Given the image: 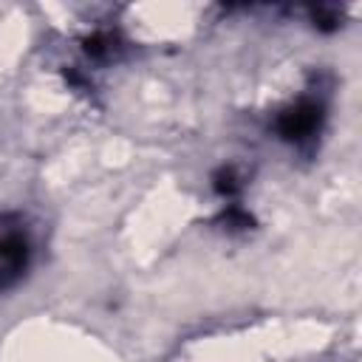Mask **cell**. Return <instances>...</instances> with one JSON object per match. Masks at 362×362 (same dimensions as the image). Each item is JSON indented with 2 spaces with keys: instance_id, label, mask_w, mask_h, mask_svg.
<instances>
[{
  "instance_id": "1",
  "label": "cell",
  "mask_w": 362,
  "mask_h": 362,
  "mask_svg": "<svg viewBox=\"0 0 362 362\" xmlns=\"http://www.w3.org/2000/svg\"><path fill=\"white\" fill-rule=\"evenodd\" d=\"M28 266V238L17 223L0 218V291L14 286Z\"/></svg>"
},
{
  "instance_id": "2",
  "label": "cell",
  "mask_w": 362,
  "mask_h": 362,
  "mask_svg": "<svg viewBox=\"0 0 362 362\" xmlns=\"http://www.w3.org/2000/svg\"><path fill=\"white\" fill-rule=\"evenodd\" d=\"M320 119H322V107L320 105H314V102H297L294 107H288V110L280 113L277 130H280L283 139L300 141V139L311 136L320 127Z\"/></svg>"
}]
</instances>
